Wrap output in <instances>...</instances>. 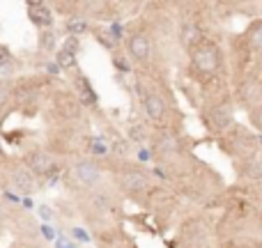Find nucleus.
Segmentation results:
<instances>
[{"mask_svg":"<svg viewBox=\"0 0 262 248\" xmlns=\"http://www.w3.org/2000/svg\"><path fill=\"white\" fill-rule=\"evenodd\" d=\"M74 62H76V58H74V53H69V51H60L58 53V67H74Z\"/></svg>","mask_w":262,"mask_h":248,"instance_id":"4468645a","label":"nucleus"},{"mask_svg":"<svg viewBox=\"0 0 262 248\" xmlns=\"http://www.w3.org/2000/svg\"><path fill=\"white\" fill-rule=\"evenodd\" d=\"M251 124H253L258 131H262V104H258V106L251 111Z\"/></svg>","mask_w":262,"mask_h":248,"instance_id":"2eb2a0df","label":"nucleus"},{"mask_svg":"<svg viewBox=\"0 0 262 248\" xmlns=\"http://www.w3.org/2000/svg\"><path fill=\"white\" fill-rule=\"evenodd\" d=\"M28 161H30V168H32L37 175H46V172H51V168H53V159L42 152H35Z\"/></svg>","mask_w":262,"mask_h":248,"instance_id":"423d86ee","label":"nucleus"},{"mask_svg":"<svg viewBox=\"0 0 262 248\" xmlns=\"http://www.w3.org/2000/svg\"><path fill=\"white\" fill-rule=\"evenodd\" d=\"M74 177L83 184V186H95V184L99 182V177H102V172H99V168H97L95 163L81 161V163H76V168H74Z\"/></svg>","mask_w":262,"mask_h":248,"instance_id":"7ed1b4c3","label":"nucleus"},{"mask_svg":"<svg viewBox=\"0 0 262 248\" xmlns=\"http://www.w3.org/2000/svg\"><path fill=\"white\" fill-rule=\"evenodd\" d=\"M14 184H16V189L23 191V193H30V191L35 189V179H32L30 170H23V168L14 172Z\"/></svg>","mask_w":262,"mask_h":248,"instance_id":"6e6552de","label":"nucleus"},{"mask_svg":"<svg viewBox=\"0 0 262 248\" xmlns=\"http://www.w3.org/2000/svg\"><path fill=\"white\" fill-rule=\"evenodd\" d=\"M58 248H74V246H69L67 242H58Z\"/></svg>","mask_w":262,"mask_h":248,"instance_id":"b1692460","label":"nucleus"},{"mask_svg":"<svg viewBox=\"0 0 262 248\" xmlns=\"http://www.w3.org/2000/svg\"><path fill=\"white\" fill-rule=\"evenodd\" d=\"M159 149H161L163 154H173V152H177V140H175V138H170V136L161 138Z\"/></svg>","mask_w":262,"mask_h":248,"instance_id":"ddd939ff","label":"nucleus"},{"mask_svg":"<svg viewBox=\"0 0 262 248\" xmlns=\"http://www.w3.org/2000/svg\"><path fill=\"white\" fill-rule=\"evenodd\" d=\"M214 124L216 129H226L228 124H230V108H216L214 111Z\"/></svg>","mask_w":262,"mask_h":248,"instance_id":"1a4fd4ad","label":"nucleus"},{"mask_svg":"<svg viewBox=\"0 0 262 248\" xmlns=\"http://www.w3.org/2000/svg\"><path fill=\"white\" fill-rule=\"evenodd\" d=\"M191 62L200 74H214L219 69L221 55L219 48L212 46V44H200V46H193L191 51Z\"/></svg>","mask_w":262,"mask_h":248,"instance_id":"f257e3e1","label":"nucleus"},{"mask_svg":"<svg viewBox=\"0 0 262 248\" xmlns=\"http://www.w3.org/2000/svg\"><path fill=\"white\" fill-rule=\"evenodd\" d=\"M39 216H42L44 221H51V219H53V212H51V207H46V205L39 207Z\"/></svg>","mask_w":262,"mask_h":248,"instance_id":"a211bd4d","label":"nucleus"},{"mask_svg":"<svg viewBox=\"0 0 262 248\" xmlns=\"http://www.w3.org/2000/svg\"><path fill=\"white\" fill-rule=\"evenodd\" d=\"M58 69H60L58 62H55V65H48V71H51V74H58Z\"/></svg>","mask_w":262,"mask_h":248,"instance_id":"5701e85b","label":"nucleus"},{"mask_svg":"<svg viewBox=\"0 0 262 248\" xmlns=\"http://www.w3.org/2000/svg\"><path fill=\"white\" fill-rule=\"evenodd\" d=\"M251 41H253V46L262 51V25L256 30V32H253V35H251Z\"/></svg>","mask_w":262,"mask_h":248,"instance_id":"f3484780","label":"nucleus"},{"mask_svg":"<svg viewBox=\"0 0 262 248\" xmlns=\"http://www.w3.org/2000/svg\"><path fill=\"white\" fill-rule=\"evenodd\" d=\"M127 46H129V55L136 62H145L149 58V53H152V44H149L147 35H131Z\"/></svg>","mask_w":262,"mask_h":248,"instance_id":"f03ea898","label":"nucleus"},{"mask_svg":"<svg viewBox=\"0 0 262 248\" xmlns=\"http://www.w3.org/2000/svg\"><path fill=\"white\" fill-rule=\"evenodd\" d=\"M198 37H200V30H198L193 23H186L184 28H182V41H184L186 46H191V44H193Z\"/></svg>","mask_w":262,"mask_h":248,"instance_id":"9b49d317","label":"nucleus"},{"mask_svg":"<svg viewBox=\"0 0 262 248\" xmlns=\"http://www.w3.org/2000/svg\"><path fill=\"white\" fill-rule=\"evenodd\" d=\"M67 28H69V32H72V35H83L85 30H88V23H85L83 18H69Z\"/></svg>","mask_w":262,"mask_h":248,"instance_id":"f8f14e48","label":"nucleus"},{"mask_svg":"<svg viewBox=\"0 0 262 248\" xmlns=\"http://www.w3.org/2000/svg\"><path fill=\"white\" fill-rule=\"evenodd\" d=\"M7 62H9V53L5 46H0V65H7Z\"/></svg>","mask_w":262,"mask_h":248,"instance_id":"aec40b11","label":"nucleus"},{"mask_svg":"<svg viewBox=\"0 0 262 248\" xmlns=\"http://www.w3.org/2000/svg\"><path fill=\"white\" fill-rule=\"evenodd\" d=\"M5 99H7V90L2 88V85H0V106L5 104Z\"/></svg>","mask_w":262,"mask_h":248,"instance_id":"412c9836","label":"nucleus"},{"mask_svg":"<svg viewBox=\"0 0 262 248\" xmlns=\"http://www.w3.org/2000/svg\"><path fill=\"white\" fill-rule=\"evenodd\" d=\"M246 175H249V179H253V182H260L262 179V154L249 163V172H246Z\"/></svg>","mask_w":262,"mask_h":248,"instance_id":"9d476101","label":"nucleus"},{"mask_svg":"<svg viewBox=\"0 0 262 248\" xmlns=\"http://www.w3.org/2000/svg\"><path fill=\"white\" fill-rule=\"evenodd\" d=\"M74 237H76V239H81V242H90L88 232H85V230H81V228H74Z\"/></svg>","mask_w":262,"mask_h":248,"instance_id":"6ab92c4d","label":"nucleus"},{"mask_svg":"<svg viewBox=\"0 0 262 248\" xmlns=\"http://www.w3.org/2000/svg\"><path fill=\"white\" fill-rule=\"evenodd\" d=\"M30 18H32L37 25H44V28L53 23V14L48 12L42 2H30Z\"/></svg>","mask_w":262,"mask_h":248,"instance_id":"39448f33","label":"nucleus"},{"mask_svg":"<svg viewBox=\"0 0 262 248\" xmlns=\"http://www.w3.org/2000/svg\"><path fill=\"white\" fill-rule=\"evenodd\" d=\"M122 184H125L129 191L138 193V191L147 189V177H145L143 172H127L125 177H122Z\"/></svg>","mask_w":262,"mask_h":248,"instance_id":"0eeeda50","label":"nucleus"},{"mask_svg":"<svg viewBox=\"0 0 262 248\" xmlns=\"http://www.w3.org/2000/svg\"><path fill=\"white\" fill-rule=\"evenodd\" d=\"M55 46V35H51V32H46V35L42 37V48H46V51H51V48Z\"/></svg>","mask_w":262,"mask_h":248,"instance_id":"dca6fc26","label":"nucleus"},{"mask_svg":"<svg viewBox=\"0 0 262 248\" xmlns=\"http://www.w3.org/2000/svg\"><path fill=\"white\" fill-rule=\"evenodd\" d=\"M145 113H147V118L152 122H161V120L166 118V101L161 99V95L156 92H149L145 97Z\"/></svg>","mask_w":262,"mask_h":248,"instance_id":"20e7f679","label":"nucleus"},{"mask_svg":"<svg viewBox=\"0 0 262 248\" xmlns=\"http://www.w3.org/2000/svg\"><path fill=\"white\" fill-rule=\"evenodd\" d=\"M42 232L46 235V239H53V237H55V232L51 230V228H42Z\"/></svg>","mask_w":262,"mask_h":248,"instance_id":"4be33fe9","label":"nucleus"}]
</instances>
